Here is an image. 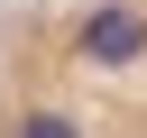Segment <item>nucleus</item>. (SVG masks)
Segmentation results:
<instances>
[{
  "instance_id": "obj_1",
  "label": "nucleus",
  "mask_w": 147,
  "mask_h": 138,
  "mask_svg": "<svg viewBox=\"0 0 147 138\" xmlns=\"http://www.w3.org/2000/svg\"><path fill=\"white\" fill-rule=\"evenodd\" d=\"M0 138H147V0H0Z\"/></svg>"
}]
</instances>
